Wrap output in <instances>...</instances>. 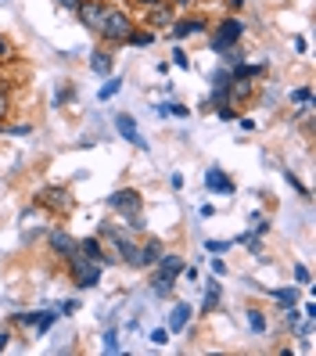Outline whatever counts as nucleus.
<instances>
[{
    "instance_id": "nucleus-13",
    "label": "nucleus",
    "mask_w": 316,
    "mask_h": 356,
    "mask_svg": "<svg viewBox=\"0 0 316 356\" xmlns=\"http://www.w3.org/2000/svg\"><path fill=\"white\" fill-rule=\"evenodd\" d=\"M137 255H140V270H148V266H155L158 263V255H162V241H144V245L137 249Z\"/></svg>"
},
{
    "instance_id": "nucleus-30",
    "label": "nucleus",
    "mask_w": 316,
    "mask_h": 356,
    "mask_svg": "<svg viewBox=\"0 0 316 356\" xmlns=\"http://www.w3.org/2000/svg\"><path fill=\"white\" fill-rule=\"evenodd\" d=\"M172 61H177L180 69H187V65H191V61H187V54H183V51H172Z\"/></svg>"
},
{
    "instance_id": "nucleus-4",
    "label": "nucleus",
    "mask_w": 316,
    "mask_h": 356,
    "mask_svg": "<svg viewBox=\"0 0 316 356\" xmlns=\"http://www.w3.org/2000/svg\"><path fill=\"white\" fill-rule=\"evenodd\" d=\"M108 205H112L119 216L133 220V216H140V209H144V198H140L137 187H122V191H115L112 198H108Z\"/></svg>"
},
{
    "instance_id": "nucleus-17",
    "label": "nucleus",
    "mask_w": 316,
    "mask_h": 356,
    "mask_svg": "<svg viewBox=\"0 0 316 356\" xmlns=\"http://www.w3.org/2000/svg\"><path fill=\"white\" fill-rule=\"evenodd\" d=\"M172 281H177V278H169V273H155V278H151V288H155V295H172Z\"/></svg>"
},
{
    "instance_id": "nucleus-5",
    "label": "nucleus",
    "mask_w": 316,
    "mask_h": 356,
    "mask_svg": "<svg viewBox=\"0 0 316 356\" xmlns=\"http://www.w3.org/2000/svg\"><path fill=\"white\" fill-rule=\"evenodd\" d=\"M36 205L47 209V213H69V209H72V194H69V187H43Z\"/></svg>"
},
{
    "instance_id": "nucleus-8",
    "label": "nucleus",
    "mask_w": 316,
    "mask_h": 356,
    "mask_svg": "<svg viewBox=\"0 0 316 356\" xmlns=\"http://www.w3.org/2000/svg\"><path fill=\"white\" fill-rule=\"evenodd\" d=\"M115 129H119V134H122L126 140H130V144H133V148H148V140L140 137V129H137V123H133L130 116H115Z\"/></svg>"
},
{
    "instance_id": "nucleus-28",
    "label": "nucleus",
    "mask_w": 316,
    "mask_h": 356,
    "mask_svg": "<svg viewBox=\"0 0 316 356\" xmlns=\"http://www.w3.org/2000/svg\"><path fill=\"white\" fill-rule=\"evenodd\" d=\"M151 342H155V346H166V342H169V331H166V328L151 331Z\"/></svg>"
},
{
    "instance_id": "nucleus-12",
    "label": "nucleus",
    "mask_w": 316,
    "mask_h": 356,
    "mask_svg": "<svg viewBox=\"0 0 316 356\" xmlns=\"http://www.w3.org/2000/svg\"><path fill=\"white\" fill-rule=\"evenodd\" d=\"M158 273H169V278H180V273H183V259L177 255V252H162V255H158Z\"/></svg>"
},
{
    "instance_id": "nucleus-35",
    "label": "nucleus",
    "mask_w": 316,
    "mask_h": 356,
    "mask_svg": "<svg viewBox=\"0 0 316 356\" xmlns=\"http://www.w3.org/2000/svg\"><path fill=\"white\" fill-rule=\"evenodd\" d=\"M227 8H230V11H241V8H245V0H227Z\"/></svg>"
},
{
    "instance_id": "nucleus-34",
    "label": "nucleus",
    "mask_w": 316,
    "mask_h": 356,
    "mask_svg": "<svg viewBox=\"0 0 316 356\" xmlns=\"http://www.w3.org/2000/svg\"><path fill=\"white\" fill-rule=\"evenodd\" d=\"M8 54H11V43H8V40H4V36H0V61H4V58H8Z\"/></svg>"
},
{
    "instance_id": "nucleus-11",
    "label": "nucleus",
    "mask_w": 316,
    "mask_h": 356,
    "mask_svg": "<svg viewBox=\"0 0 316 356\" xmlns=\"http://www.w3.org/2000/svg\"><path fill=\"white\" fill-rule=\"evenodd\" d=\"M194 32H205V19H180V22H172L169 36L183 40V36H194Z\"/></svg>"
},
{
    "instance_id": "nucleus-33",
    "label": "nucleus",
    "mask_w": 316,
    "mask_h": 356,
    "mask_svg": "<svg viewBox=\"0 0 316 356\" xmlns=\"http://www.w3.org/2000/svg\"><path fill=\"white\" fill-rule=\"evenodd\" d=\"M8 342H11V331H4V328H0V353L8 349Z\"/></svg>"
},
{
    "instance_id": "nucleus-25",
    "label": "nucleus",
    "mask_w": 316,
    "mask_h": 356,
    "mask_svg": "<svg viewBox=\"0 0 316 356\" xmlns=\"http://www.w3.org/2000/svg\"><path fill=\"white\" fill-rule=\"evenodd\" d=\"M8 112H11V97H8V90H0V123L8 119Z\"/></svg>"
},
{
    "instance_id": "nucleus-15",
    "label": "nucleus",
    "mask_w": 316,
    "mask_h": 356,
    "mask_svg": "<svg viewBox=\"0 0 316 356\" xmlns=\"http://www.w3.org/2000/svg\"><path fill=\"white\" fill-rule=\"evenodd\" d=\"M90 72H98V76H108V72H112V54H108L104 47L90 51Z\"/></svg>"
},
{
    "instance_id": "nucleus-27",
    "label": "nucleus",
    "mask_w": 316,
    "mask_h": 356,
    "mask_svg": "<svg viewBox=\"0 0 316 356\" xmlns=\"http://www.w3.org/2000/svg\"><path fill=\"white\" fill-rule=\"evenodd\" d=\"M295 281H298V284H309V270H306L302 263H295Z\"/></svg>"
},
{
    "instance_id": "nucleus-19",
    "label": "nucleus",
    "mask_w": 316,
    "mask_h": 356,
    "mask_svg": "<svg viewBox=\"0 0 316 356\" xmlns=\"http://www.w3.org/2000/svg\"><path fill=\"white\" fill-rule=\"evenodd\" d=\"M270 295L280 299L284 306H295V302H298V291H295V288H270Z\"/></svg>"
},
{
    "instance_id": "nucleus-21",
    "label": "nucleus",
    "mask_w": 316,
    "mask_h": 356,
    "mask_svg": "<svg viewBox=\"0 0 316 356\" xmlns=\"http://www.w3.org/2000/svg\"><path fill=\"white\" fill-rule=\"evenodd\" d=\"M248 328L256 331V335H262L266 331V313L262 310H248Z\"/></svg>"
},
{
    "instance_id": "nucleus-2",
    "label": "nucleus",
    "mask_w": 316,
    "mask_h": 356,
    "mask_svg": "<svg viewBox=\"0 0 316 356\" xmlns=\"http://www.w3.org/2000/svg\"><path fill=\"white\" fill-rule=\"evenodd\" d=\"M69 266H72V281L76 288H98L101 284V263H93V259L79 255V252H69Z\"/></svg>"
},
{
    "instance_id": "nucleus-29",
    "label": "nucleus",
    "mask_w": 316,
    "mask_h": 356,
    "mask_svg": "<svg viewBox=\"0 0 316 356\" xmlns=\"http://www.w3.org/2000/svg\"><path fill=\"white\" fill-rule=\"evenodd\" d=\"M309 87H298V90H291V101H309Z\"/></svg>"
},
{
    "instance_id": "nucleus-9",
    "label": "nucleus",
    "mask_w": 316,
    "mask_h": 356,
    "mask_svg": "<svg viewBox=\"0 0 316 356\" xmlns=\"http://www.w3.org/2000/svg\"><path fill=\"white\" fill-rule=\"evenodd\" d=\"M76 252L87 255V259H93V263H112V259L101 252V238H83V241H76Z\"/></svg>"
},
{
    "instance_id": "nucleus-32",
    "label": "nucleus",
    "mask_w": 316,
    "mask_h": 356,
    "mask_svg": "<svg viewBox=\"0 0 316 356\" xmlns=\"http://www.w3.org/2000/svg\"><path fill=\"white\" fill-rule=\"evenodd\" d=\"M54 4H58V8H65V11H76V8H79V0H54Z\"/></svg>"
},
{
    "instance_id": "nucleus-10",
    "label": "nucleus",
    "mask_w": 316,
    "mask_h": 356,
    "mask_svg": "<svg viewBox=\"0 0 316 356\" xmlns=\"http://www.w3.org/2000/svg\"><path fill=\"white\" fill-rule=\"evenodd\" d=\"M187 320H191V306H187V302H177V306H172V313H169L166 331H169V335H180V331L187 328Z\"/></svg>"
},
{
    "instance_id": "nucleus-31",
    "label": "nucleus",
    "mask_w": 316,
    "mask_h": 356,
    "mask_svg": "<svg viewBox=\"0 0 316 356\" xmlns=\"http://www.w3.org/2000/svg\"><path fill=\"white\" fill-rule=\"evenodd\" d=\"M104 349H108V353H115V349H119V346H115V331H108V338H104Z\"/></svg>"
},
{
    "instance_id": "nucleus-14",
    "label": "nucleus",
    "mask_w": 316,
    "mask_h": 356,
    "mask_svg": "<svg viewBox=\"0 0 316 356\" xmlns=\"http://www.w3.org/2000/svg\"><path fill=\"white\" fill-rule=\"evenodd\" d=\"M47 241H51V249H54V252H61V255L76 252V238H72V234H65V231H51V234H47Z\"/></svg>"
},
{
    "instance_id": "nucleus-26",
    "label": "nucleus",
    "mask_w": 316,
    "mask_h": 356,
    "mask_svg": "<svg viewBox=\"0 0 316 356\" xmlns=\"http://www.w3.org/2000/svg\"><path fill=\"white\" fill-rule=\"evenodd\" d=\"M234 245V241H205V249H209V252H227Z\"/></svg>"
},
{
    "instance_id": "nucleus-24",
    "label": "nucleus",
    "mask_w": 316,
    "mask_h": 356,
    "mask_svg": "<svg viewBox=\"0 0 316 356\" xmlns=\"http://www.w3.org/2000/svg\"><path fill=\"white\" fill-rule=\"evenodd\" d=\"M223 58H227V65H241V61H245V54L237 51V43H234V47H227V54H223Z\"/></svg>"
},
{
    "instance_id": "nucleus-22",
    "label": "nucleus",
    "mask_w": 316,
    "mask_h": 356,
    "mask_svg": "<svg viewBox=\"0 0 316 356\" xmlns=\"http://www.w3.org/2000/svg\"><path fill=\"white\" fill-rule=\"evenodd\" d=\"M119 87H122V79H108V83L101 87V101H112V97L119 94Z\"/></svg>"
},
{
    "instance_id": "nucleus-36",
    "label": "nucleus",
    "mask_w": 316,
    "mask_h": 356,
    "mask_svg": "<svg viewBox=\"0 0 316 356\" xmlns=\"http://www.w3.org/2000/svg\"><path fill=\"white\" fill-rule=\"evenodd\" d=\"M140 8H155V4H166V0H137Z\"/></svg>"
},
{
    "instance_id": "nucleus-1",
    "label": "nucleus",
    "mask_w": 316,
    "mask_h": 356,
    "mask_svg": "<svg viewBox=\"0 0 316 356\" xmlns=\"http://www.w3.org/2000/svg\"><path fill=\"white\" fill-rule=\"evenodd\" d=\"M133 14L130 11H122V8H108L104 11V19H101V29H98V36L108 43V47H119L126 43V36L133 32Z\"/></svg>"
},
{
    "instance_id": "nucleus-18",
    "label": "nucleus",
    "mask_w": 316,
    "mask_h": 356,
    "mask_svg": "<svg viewBox=\"0 0 316 356\" xmlns=\"http://www.w3.org/2000/svg\"><path fill=\"white\" fill-rule=\"evenodd\" d=\"M126 43H133V47H151V43H155V32H151V29H137V25H133V32L126 36Z\"/></svg>"
},
{
    "instance_id": "nucleus-3",
    "label": "nucleus",
    "mask_w": 316,
    "mask_h": 356,
    "mask_svg": "<svg viewBox=\"0 0 316 356\" xmlns=\"http://www.w3.org/2000/svg\"><path fill=\"white\" fill-rule=\"evenodd\" d=\"M241 32H245V22L237 19V14H227L212 32V51H227V47H234L237 40H241Z\"/></svg>"
},
{
    "instance_id": "nucleus-7",
    "label": "nucleus",
    "mask_w": 316,
    "mask_h": 356,
    "mask_svg": "<svg viewBox=\"0 0 316 356\" xmlns=\"http://www.w3.org/2000/svg\"><path fill=\"white\" fill-rule=\"evenodd\" d=\"M205 187H209L212 194H230L234 191V180H230V176L223 173V169H205Z\"/></svg>"
},
{
    "instance_id": "nucleus-37",
    "label": "nucleus",
    "mask_w": 316,
    "mask_h": 356,
    "mask_svg": "<svg viewBox=\"0 0 316 356\" xmlns=\"http://www.w3.org/2000/svg\"><path fill=\"white\" fill-rule=\"evenodd\" d=\"M169 4H177V8H187V4H194V0H169Z\"/></svg>"
},
{
    "instance_id": "nucleus-20",
    "label": "nucleus",
    "mask_w": 316,
    "mask_h": 356,
    "mask_svg": "<svg viewBox=\"0 0 316 356\" xmlns=\"http://www.w3.org/2000/svg\"><path fill=\"white\" fill-rule=\"evenodd\" d=\"M216 302H219V284H216V281H209V295H205V302H201V313H212V310H216Z\"/></svg>"
},
{
    "instance_id": "nucleus-23",
    "label": "nucleus",
    "mask_w": 316,
    "mask_h": 356,
    "mask_svg": "<svg viewBox=\"0 0 316 356\" xmlns=\"http://www.w3.org/2000/svg\"><path fill=\"white\" fill-rule=\"evenodd\" d=\"M162 116H177V119H187V116H191V108L177 101V105H166V108H162Z\"/></svg>"
},
{
    "instance_id": "nucleus-16",
    "label": "nucleus",
    "mask_w": 316,
    "mask_h": 356,
    "mask_svg": "<svg viewBox=\"0 0 316 356\" xmlns=\"http://www.w3.org/2000/svg\"><path fill=\"white\" fill-rule=\"evenodd\" d=\"M177 19H172V11L166 8V4H155V8H148V25H172Z\"/></svg>"
},
{
    "instance_id": "nucleus-6",
    "label": "nucleus",
    "mask_w": 316,
    "mask_h": 356,
    "mask_svg": "<svg viewBox=\"0 0 316 356\" xmlns=\"http://www.w3.org/2000/svg\"><path fill=\"white\" fill-rule=\"evenodd\" d=\"M104 11H108V4H104V0H79V8H76L79 22H83L90 32H98V29H101Z\"/></svg>"
}]
</instances>
